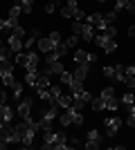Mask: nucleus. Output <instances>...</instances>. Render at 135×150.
<instances>
[{
	"mask_svg": "<svg viewBox=\"0 0 135 150\" xmlns=\"http://www.w3.org/2000/svg\"><path fill=\"white\" fill-rule=\"evenodd\" d=\"M59 121H61V125H84V114L79 112V110H74V108H65V112L59 117Z\"/></svg>",
	"mask_w": 135,
	"mask_h": 150,
	"instance_id": "1",
	"label": "nucleus"
},
{
	"mask_svg": "<svg viewBox=\"0 0 135 150\" xmlns=\"http://www.w3.org/2000/svg\"><path fill=\"white\" fill-rule=\"evenodd\" d=\"M59 117V103H52L50 105V110H45L43 112V117H41V121H39V128L41 130H50V125H52V121Z\"/></svg>",
	"mask_w": 135,
	"mask_h": 150,
	"instance_id": "2",
	"label": "nucleus"
},
{
	"mask_svg": "<svg viewBox=\"0 0 135 150\" xmlns=\"http://www.w3.org/2000/svg\"><path fill=\"white\" fill-rule=\"evenodd\" d=\"M39 54H34L32 50H29V54H20L18 52V56L14 58V63H16V65H25L27 69H32V67H39Z\"/></svg>",
	"mask_w": 135,
	"mask_h": 150,
	"instance_id": "3",
	"label": "nucleus"
},
{
	"mask_svg": "<svg viewBox=\"0 0 135 150\" xmlns=\"http://www.w3.org/2000/svg\"><path fill=\"white\" fill-rule=\"evenodd\" d=\"M104 144V134L97 128H92V130H88V139H86V150H97L99 146Z\"/></svg>",
	"mask_w": 135,
	"mask_h": 150,
	"instance_id": "4",
	"label": "nucleus"
},
{
	"mask_svg": "<svg viewBox=\"0 0 135 150\" xmlns=\"http://www.w3.org/2000/svg\"><path fill=\"white\" fill-rule=\"evenodd\" d=\"M119 125H122V119H119V117L104 119V132H106V137H115L117 130H119Z\"/></svg>",
	"mask_w": 135,
	"mask_h": 150,
	"instance_id": "5",
	"label": "nucleus"
},
{
	"mask_svg": "<svg viewBox=\"0 0 135 150\" xmlns=\"http://www.w3.org/2000/svg\"><path fill=\"white\" fill-rule=\"evenodd\" d=\"M18 117L20 119H27V117H32V99H23L18 103Z\"/></svg>",
	"mask_w": 135,
	"mask_h": 150,
	"instance_id": "6",
	"label": "nucleus"
},
{
	"mask_svg": "<svg viewBox=\"0 0 135 150\" xmlns=\"http://www.w3.org/2000/svg\"><path fill=\"white\" fill-rule=\"evenodd\" d=\"M88 72H90V63H77V69L72 72V76H74L77 81H86Z\"/></svg>",
	"mask_w": 135,
	"mask_h": 150,
	"instance_id": "7",
	"label": "nucleus"
},
{
	"mask_svg": "<svg viewBox=\"0 0 135 150\" xmlns=\"http://www.w3.org/2000/svg\"><path fill=\"white\" fill-rule=\"evenodd\" d=\"M50 72H47V69H45V72H39V76H36V83H34L32 88L34 90H41V88H47V85H50Z\"/></svg>",
	"mask_w": 135,
	"mask_h": 150,
	"instance_id": "8",
	"label": "nucleus"
},
{
	"mask_svg": "<svg viewBox=\"0 0 135 150\" xmlns=\"http://www.w3.org/2000/svg\"><path fill=\"white\" fill-rule=\"evenodd\" d=\"M77 9H79V7H77V0H68V5L61 7V16H63V18H72Z\"/></svg>",
	"mask_w": 135,
	"mask_h": 150,
	"instance_id": "9",
	"label": "nucleus"
},
{
	"mask_svg": "<svg viewBox=\"0 0 135 150\" xmlns=\"http://www.w3.org/2000/svg\"><path fill=\"white\" fill-rule=\"evenodd\" d=\"M129 88H135V65H131V67H124V81Z\"/></svg>",
	"mask_w": 135,
	"mask_h": 150,
	"instance_id": "10",
	"label": "nucleus"
},
{
	"mask_svg": "<svg viewBox=\"0 0 135 150\" xmlns=\"http://www.w3.org/2000/svg\"><path fill=\"white\" fill-rule=\"evenodd\" d=\"M81 38H84L86 43H92V40H95V27L88 25V23H84V29H81Z\"/></svg>",
	"mask_w": 135,
	"mask_h": 150,
	"instance_id": "11",
	"label": "nucleus"
},
{
	"mask_svg": "<svg viewBox=\"0 0 135 150\" xmlns=\"http://www.w3.org/2000/svg\"><path fill=\"white\" fill-rule=\"evenodd\" d=\"M23 43H25V40H20V38H16V36L7 38V45H9V50H11L14 54H18V52L23 50Z\"/></svg>",
	"mask_w": 135,
	"mask_h": 150,
	"instance_id": "12",
	"label": "nucleus"
},
{
	"mask_svg": "<svg viewBox=\"0 0 135 150\" xmlns=\"http://www.w3.org/2000/svg\"><path fill=\"white\" fill-rule=\"evenodd\" d=\"M36 45H39V50L43 52V54H47V52L54 50V45H52L50 38H39V40H36Z\"/></svg>",
	"mask_w": 135,
	"mask_h": 150,
	"instance_id": "13",
	"label": "nucleus"
},
{
	"mask_svg": "<svg viewBox=\"0 0 135 150\" xmlns=\"http://www.w3.org/2000/svg\"><path fill=\"white\" fill-rule=\"evenodd\" d=\"M72 96H74V99L77 101H84V103H90V99H92V96H90V92L88 90H77V92H72Z\"/></svg>",
	"mask_w": 135,
	"mask_h": 150,
	"instance_id": "14",
	"label": "nucleus"
},
{
	"mask_svg": "<svg viewBox=\"0 0 135 150\" xmlns=\"http://www.w3.org/2000/svg\"><path fill=\"white\" fill-rule=\"evenodd\" d=\"M47 72L50 74H61V72H65V67L61 61H54V63H47Z\"/></svg>",
	"mask_w": 135,
	"mask_h": 150,
	"instance_id": "15",
	"label": "nucleus"
},
{
	"mask_svg": "<svg viewBox=\"0 0 135 150\" xmlns=\"http://www.w3.org/2000/svg\"><path fill=\"white\" fill-rule=\"evenodd\" d=\"M36 76H39V67L27 69V72H25V83H27V85H34V83H36Z\"/></svg>",
	"mask_w": 135,
	"mask_h": 150,
	"instance_id": "16",
	"label": "nucleus"
},
{
	"mask_svg": "<svg viewBox=\"0 0 135 150\" xmlns=\"http://www.w3.org/2000/svg\"><path fill=\"white\" fill-rule=\"evenodd\" d=\"M72 101H74V96H70V94H63L61 92V96H59V108H70L72 105Z\"/></svg>",
	"mask_w": 135,
	"mask_h": 150,
	"instance_id": "17",
	"label": "nucleus"
},
{
	"mask_svg": "<svg viewBox=\"0 0 135 150\" xmlns=\"http://www.w3.org/2000/svg\"><path fill=\"white\" fill-rule=\"evenodd\" d=\"M11 54H14V52L9 50V45H5L2 40H0V63L7 61V58H11Z\"/></svg>",
	"mask_w": 135,
	"mask_h": 150,
	"instance_id": "18",
	"label": "nucleus"
},
{
	"mask_svg": "<svg viewBox=\"0 0 135 150\" xmlns=\"http://www.w3.org/2000/svg\"><path fill=\"white\" fill-rule=\"evenodd\" d=\"M90 105H92V110H95V112H101V110H106V103H104L101 96H97V99H90Z\"/></svg>",
	"mask_w": 135,
	"mask_h": 150,
	"instance_id": "19",
	"label": "nucleus"
},
{
	"mask_svg": "<svg viewBox=\"0 0 135 150\" xmlns=\"http://www.w3.org/2000/svg\"><path fill=\"white\" fill-rule=\"evenodd\" d=\"M104 103H106V110H110V112H115V110H119V105H122L117 96H113V99H106Z\"/></svg>",
	"mask_w": 135,
	"mask_h": 150,
	"instance_id": "20",
	"label": "nucleus"
},
{
	"mask_svg": "<svg viewBox=\"0 0 135 150\" xmlns=\"http://www.w3.org/2000/svg\"><path fill=\"white\" fill-rule=\"evenodd\" d=\"M129 114H126V125H131V128H135V103H131L129 108Z\"/></svg>",
	"mask_w": 135,
	"mask_h": 150,
	"instance_id": "21",
	"label": "nucleus"
},
{
	"mask_svg": "<svg viewBox=\"0 0 135 150\" xmlns=\"http://www.w3.org/2000/svg\"><path fill=\"white\" fill-rule=\"evenodd\" d=\"M59 96H61V88H59V85H50V105L56 103Z\"/></svg>",
	"mask_w": 135,
	"mask_h": 150,
	"instance_id": "22",
	"label": "nucleus"
},
{
	"mask_svg": "<svg viewBox=\"0 0 135 150\" xmlns=\"http://www.w3.org/2000/svg\"><path fill=\"white\" fill-rule=\"evenodd\" d=\"M101 20H104V13H90L88 18H86V23H88V25H92V27H97Z\"/></svg>",
	"mask_w": 135,
	"mask_h": 150,
	"instance_id": "23",
	"label": "nucleus"
},
{
	"mask_svg": "<svg viewBox=\"0 0 135 150\" xmlns=\"http://www.w3.org/2000/svg\"><path fill=\"white\" fill-rule=\"evenodd\" d=\"M101 50L106 52V54H113V52L117 50V40H115V38H108V40L104 43V47H101Z\"/></svg>",
	"mask_w": 135,
	"mask_h": 150,
	"instance_id": "24",
	"label": "nucleus"
},
{
	"mask_svg": "<svg viewBox=\"0 0 135 150\" xmlns=\"http://www.w3.org/2000/svg\"><path fill=\"white\" fill-rule=\"evenodd\" d=\"M18 5L23 7V13H32V9H34V0H18Z\"/></svg>",
	"mask_w": 135,
	"mask_h": 150,
	"instance_id": "25",
	"label": "nucleus"
},
{
	"mask_svg": "<svg viewBox=\"0 0 135 150\" xmlns=\"http://www.w3.org/2000/svg\"><path fill=\"white\" fill-rule=\"evenodd\" d=\"M99 96H101L104 101H106V99H113V96H115V88H113V85H108V88H104Z\"/></svg>",
	"mask_w": 135,
	"mask_h": 150,
	"instance_id": "26",
	"label": "nucleus"
},
{
	"mask_svg": "<svg viewBox=\"0 0 135 150\" xmlns=\"http://www.w3.org/2000/svg\"><path fill=\"white\" fill-rule=\"evenodd\" d=\"M119 103H124L126 108H129L131 103H135V96H133V92H126V94H122V99H119Z\"/></svg>",
	"mask_w": 135,
	"mask_h": 150,
	"instance_id": "27",
	"label": "nucleus"
},
{
	"mask_svg": "<svg viewBox=\"0 0 135 150\" xmlns=\"http://www.w3.org/2000/svg\"><path fill=\"white\" fill-rule=\"evenodd\" d=\"M74 61H77V63H88V52L77 50V54H74ZM90 65H92V63H90Z\"/></svg>",
	"mask_w": 135,
	"mask_h": 150,
	"instance_id": "28",
	"label": "nucleus"
},
{
	"mask_svg": "<svg viewBox=\"0 0 135 150\" xmlns=\"http://www.w3.org/2000/svg\"><path fill=\"white\" fill-rule=\"evenodd\" d=\"M115 20H117V11H115V9L104 16V23H106V25H115Z\"/></svg>",
	"mask_w": 135,
	"mask_h": 150,
	"instance_id": "29",
	"label": "nucleus"
},
{
	"mask_svg": "<svg viewBox=\"0 0 135 150\" xmlns=\"http://www.w3.org/2000/svg\"><path fill=\"white\" fill-rule=\"evenodd\" d=\"M0 81H2V85H7V88H11V85H14V81H16V79H14V72H7V74L2 76Z\"/></svg>",
	"mask_w": 135,
	"mask_h": 150,
	"instance_id": "30",
	"label": "nucleus"
},
{
	"mask_svg": "<svg viewBox=\"0 0 135 150\" xmlns=\"http://www.w3.org/2000/svg\"><path fill=\"white\" fill-rule=\"evenodd\" d=\"M61 83H63V85H70L72 81H74V76H72V72H61Z\"/></svg>",
	"mask_w": 135,
	"mask_h": 150,
	"instance_id": "31",
	"label": "nucleus"
},
{
	"mask_svg": "<svg viewBox=\"0 0 135 150\" xmlns=\"http://www.w3.org/2000/svg\"><path fill=\"white\" fill-rule=\"evenodd\" d=\"M20 13H23V7H20L18 2H16V5H14L11 9H9V18H18Z\"/></svg>",
	"mask_w": 135,
	"mask_h": 150,
	"instance_id": "32",
	"label": "nucleus"
},
{
	"mask_svg": "<svg viewBox=\"0 0 135 150\" xmlns=\"http://www.w3.org/2000/svg\"><path fill=\"white\" fill-rule=\"evenodd\" d=\"M11 90H14V96H16V99H20V96H23V83H18V81H14Z\"/></svg>",
	"mask_w": 135,
	"mask_h": 150,
	"instance_id": "33",
	"label": "nucleus"
},
{
	"mask_svg": "<svg viewBox=\"0 0 135 150\" xmlns=\"http://www.w3.org/2000/svg\"><path fill=\"white\" fill-rule=\"evenodd\" d=\"M81 29H84V20H74V23H72V34L81 36Z\"/></svg>",
	"mask_w": 135,
	"mask_h": 150,
	"instance_id": "34",
	"label": "nucleus"
},
{
	"mask_svg": "<svg viewBox=\"0 0 135 150\" xmlns=\"http://www.w3.org/2000/svg\"><path fill=\"white\" fill-rule=\"evenodd\" d=\"M9 36H16V38H20V40H23V38H25V29H23V27H14L11 29V34H9Z\"/></svg>",
	"mask_w": 135,
	"mask_h": 150,
	"instance_id": "35",
	"label": "nucleus"
},
{
	"mask_svg": "<svg viewBox=\"0 0 135 150\" xmlns=\"http://www.w3.org/2000/svg\"><path fill=\"white\" fill-rule=\"evenodd\" d=\"M79 38H81V36H77V34H74V36H68V40H65L68 50H70V47H77V45H79Z\"/></svg>",
	"mask_w": 135,
	"mask_h": 150,
	"instance_id": "36",
	"label": "nucleus"
},
{
	"mask_svg": "<svg viewBox=\"0 0 135 150\" xmlns=\"http://www.w3.org/2000/svg\"><path fill=\"white\" fill-rule=\"evenodd\" d=\"M115 81H124V65H115Z\"/></svg>",
	"mask_w": 135,
	"mask_h": 150,
	"instance_id": "37",
	"label": "nucleus"
},
{
	"mask_svg": "<svg viewBox=\"0 0 135 150\" xmlns=\"http://www.w3.org/2000/svg\"><path fill=\"white\" fill-rule=\"evenodd\" d=\"M104 76L106 79H115V65H106L104 67Z\"/></svg>",
	"mask_w": 135,
	"mask_h": 150,
	"instance_id": "38",
	"label": "nucleus"
},
{
	"mask_svg": "<svg viewBox=\"0 0 135 150\" xmlns=\"http://www.w3.org/2000/svg\"><path fill=\"white\" fill-rule=\"evenodd\" d=\"M54 52H56L59 56H65V54H68V45H65V43H59L56 47H54Z\"/></svg>",
	"mask_w": 135,
	"mask_h": 150,
	"instance_id": "39",
	"label": "nucleus"
},
{
	"mask_svg": "<svg viewBox=\"0 0 135 150\" xmlns=\"http://www.w3.org/2000/svg\"><path fill=\"white\" fill-rule=\"evenodd\" d=\"M47 38H50V40H52V45H54V47H56V45L61 43V34H59V31H52V34H50V36H47Z\"/></svg>",
	"mask_w": 135,
	"mask_h": 150,
	"instance_id": "40",
	"label": "nucleus"
},
{
	"mask_svg": "<svg viewBox=\"0 0 135 150\" xmlns=\"http://www.w3.org/2000/svg\"><path fill=\"white\" fill-rule=\"evenodd\" d=\"M45 61H47V63H54V61H61V56H59L56 52L52 50V52H47V56H45Z\"/></svg>",
	"mask_w": 135,
	"mask_h": 150,
	"instance_id": "41",
	"label": "nucleus"
},
{
	"mask_svg": "<svg viewBox=\"0 0 135 150\" xmlns=\"http://www.w3.org/2000/svg\"><path fill=\"white\" fill-rule=\"evenodd\" d=\"M14 27H18V18H7L5 20V29H14Z\"/></svg>",
	"mask_w": 135,
	"mask_h": 150,
	"instance_id": "42",
	"label": "nucleus"
},
{
	"mask_svg": "<svg viewBox=\"0 0 135 150\" xmlns=\"http://www.w3.org/2000/svg\"><path fill=\"white\" fill-rule=\"evenodd\" d=\"M126 5H129V0H117V2H115V11H122Z\"/></svg>",
	"mask_w": 135,
	"mask_h": 150,
	"instance_id": "43",
	"label": "nucleus"
},
{
	"mask_svg": "<svg viewBox=\"0 0 135 150\" xmlns=\"http://www.w3.org/2000/svg\"><path fill=\"white\" fill-rule=\"evenodd\" d=\"M34 43H36V38H27V40H25V43H23V47H25V50H32V47H34Z\"/></svg>",
	"mask_w": 135,
	"mask_h": 150,
	"instance_id": "44",
	"label": "nucleus"
},
{
	"mask_svg": "<svg viewBox=\"0 0 135 150\" xmlns=\"http://www.w3.org/2000/svg\"><path fill=\"white\" fill-rule=\"evenodd\" d=\"M7 146H9V144H7V139H5V134H2V130H0V150H5Z\"/></svg>",
	"mask_w": 135,
	"mask_h": 150,
	"instance_id": "45",
	"label": "nucleus"
},
{
	"mask_svg": "<svg viewBox=\"0 0 135 150\" xmlns=\"http://www.w3.org/2000/svg\"><path fill=\"white\" fill-rule=\"evenodd\" d=\"M124 9H126L129 13H135V2H133V0H129V5L124 7Z\"/></svg>",
	"mask_w": 135,
	"mask_h": 150,
	"instance_id": "46",
	"label": "nucleus"
},
{
	"mask_svg": "<svg viewBox=\"0 0 135 150\" xmlns=\"http://www.w3.org/2000/svg\"><path fill=\"white\" fill-rule=\"evenodd\" d=\"M54 9H56V5H54V2H47V5H45V11H47V13H52Z\"/></svg>",
	"mask_w": 135,
	"mask_h": 150,
	"instance_id": "47",
	"label": "nucleus"
},
{
	"mask_svg": "<svg viewBox=\"0 0 135 150\" xmlns=\"http://www.w3.org/2000/svg\"><path fill=\"white\" fill-rule=\"evenodd\" d=\"M74 18H77V20H84V18H86V13L81 11V9H77V11H74Z\"/></svg>",
	"mask_w": 135,
	"mask_h": 150,
	"instance_id": "48",
	"label": "nucleus"
},
{
	"mask_svg": "<svg viewBox=\"0 0 135 150\" xmlns=\"http://www.w3.org/2000/svg\"><path fill=\"white\" fill-rule=\"evenodd\" d=\"M5 101H7V92L0 88V103H5Z\"/></svg>",
	"mask_w": 135,
	"mask_h": 150,
	"instance_id": "49",
	"label": "nucleus"
},
{
	"mask_svg": "<svg viewBox=\"0 0 135 150\" xmlns=\"http://www.w3.org/2000/svg\"><path fill=\"white\" fill-rule=\"evenodd\" d=\"M97 61V54H90V52H88V63H95Z\"/></svg>",
	"mask_w": 135,
	"mask_h": 150,
	"instance_id": "50",
	"label": "nucleus"
},
{
	"mask_svg": "<svg viewBox=\"0 0 135 150\" xmlns=\"http://www.w3.org/2000/svg\"><path fill=\"white\" fill-rule=\"evenodd\" d=\"M129 36H135V25H131V27H129Z\"/></svg>",
	"mask_w": 135,
	"mask_h": 150,
	"instance_id": "51",
	"label": "nucleus"
},
{
	"mask_svg": "<svg viewBox=\"0 0 135 150\" xmlns=\"http://www.w3.org/2000/svg\"><path fill=\"white\" fill-rule=\"evenodd\" d=\"M0 31H5V20H0Z\"/></svg>",
	"mask_w": 135,
	"mask_h": 150,
	"instance_id": "52",
	"label": "nucleus"
},
{
	"mask_svg": "<svg viewBox=\"0 0 135 150\" xmlns=\"http://www.w3.org/2000/svg\"><path fill=\"white\" fill-rule=\"evenodd\" d=\"M47 2H54V5H59V0H47Z\"/></svg>",
	"mask_w": 135,
	"mask_h": 150,
	"instance_id": "53",
	"label": "nucleus"
},
{
	"mask_svg": "<svg viewBox=\"0 0 135 150\" xmlns=\"http://www.w3.org/2000/svg\"><path fill=\"white\" fill-rule=\"evenodd\" d=\"M97 2H106V0H97Z\"/></svg>",
	"mask_w": 135,
	"mask_h": 150,
	"instance_id": "54",
	"label": "nucleus"
}]
</instances>
